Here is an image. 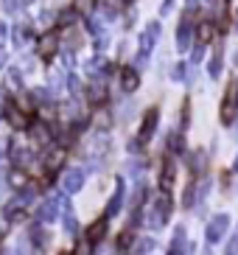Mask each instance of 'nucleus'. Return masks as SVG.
<instances>
[{"instance_id":"obj_4","label":"nucleus","mask_w":238,"mask_h":255,"mask_svg":"<svg viewBox=\"0 0 238 255\" xmlns=\"http://www.w3.org/2000/svg\"><path fill=\"white\" fill-rule=\"evenodd\" d=\"M107 227H110V225H107V216L98 219V222H93V225L87 227V241H90V244H98V241L104 239V236H107Z\"/></svg>"},{"instance_id":"obj_9","label":"nucleus","mask_w":238,"mask_h":255,"mask_svg":"<svg viewBox=\"0 0 238 255\" xmlns=\"http://www.w3.org/2000/svg\"><path fill=\"white\" fill-rule=\"evenodd\" d=\"M8 180H11V185H14L17 191H22V188H28V177H25V171H22V168L11 171V177H8Z\"/></svg>"},{"instance_id":"obj_14","label":"nucleus","mask_w":238,"mask_h":255,"mask_svg":"<svg viewBox=\"0 0 238 255\" xmlns=\"http://www.w3.org/2000/svg\"><path fill=\"white\" fill-rule=\"evenodd\" d=\"M3 233H6V230H3V227H0V239H3Z\"/></svg>"},{"instance_id":"obj_1","label":"nucleus","mask_w":238,"mask_h":255,"mask_svg":"<svg viewBox=\"0 0 238 255\" xmlns=\"http://www.w3.org/2000/svg\"><path fill=\"white\" fill-rule=\"evenodd\" d=\"M56 51H59V31H48V34H42L37 42V53L42 62H51L53 56H56Z\"/></svg>"},{"instance_id":"obj_5","label":"nucleus","mask_w":238,"mask_h":255,"mask_svg":"<svg viewBox=\"0 0 238 255\" xmlns=\"http://www.w3.org/2000/svg\"><path fill=\"white\" fill-rule=\"evenodd\" d=\"M154 127H157V110H149V113H146V118H143V127H140V140L143 143L151 137Z\"/></svg>"},{"instance_id":"obj_6","label":"nucleus","mask_w":238,"mask_h":255,"mask_svg":"<svg viewBox=\"0 0 238 255\" xmlns=\"http://www.w3.org/2000/svg\"><path fill=\"white\" fill-rule=\"evenodd\" d=\"M31 140L37 143V146H45V143L51 140V129L45 127V124H37V127H31Z\"/></svg>"},{"instance_id":"obj_12","label":"nucleus","mask_w":238,"mask_h":255,"mask_svg":"<svg viewBox=\"0 0 238 255\" xmlns=\"http://www.w3.org/2000/svg\"><path fill=\"white\" fill-rule=\"evenodd\" d=\"M6 65V51H0V68Z\"/></svg>"},{"instance_id":"obj_7","label":"nucleus","mask_w":238,"mask_h":255,"mask_svg":"<svg viewBox=\"0 0 238 255\" xmlns=\"http://www.w3.org/2000/svg\"><path fill=\"white\" fill-rule=\"evenodd\" d=\"M120 82H123V90L132 93L134 87H137V73H134L132 68H123V73H120Z\"/></svg>"},{"instance_id":"obj_8","label":"nucleus","mask_w":238,"mask_h":255,"mask_svg":"<svg viewBox=\"0 0 238 255\" xmlns=\"http://www.w3.org/2000/svg\"><path fill=\"white\" fill-rule=\"evenodd\" d=\"M82 185V171H67L65 174V191H76Z\"/></svg>"},{"instance_id":"obj_11","label":"nucleus","mask_w":238,"mask_h":255,"mask_svg":"<svg viewBox=\"0 0 238 255\" xmlns=\"http://www.w3.org/2000/svg\"><path fill=\"white\" fill-rule=\"evenodd\" d=\"M90 3H93V0H76L73 6H76V11H87V8H90Z\"/></svg>"},{"instance_id":"obj_10","label":"nucleus","mask_w":238,"mask_h":255,"mask_svg":"<svg viewBox=\"0 0 238 255\" xmlns=\"http://www.w3.org/2000/svg\"><path fill=\"white\" fill-rule=\"evenodd\" d=\"M87 98H90V104H101V101H107V90H101V87H93Z\"/></svg>"},{"instance_id":"obj_13","label":"nucleus","mask_w":238,"mask_h":255,"mask_svg":"<svg viewBox=\"0 0 238 255\" xmlns=\"http://www.w3.org/2000/svg\"><path fill=\"white\" fill-rule=\"evenodd\" d=\"M3 34H6V28H3V25H0V39H3Z\"/></svg>"},{"instance_id":"obj_3","label":"nucleus","mask_w":238,"mask_h":255,"mask_svg":"<svg viewBox=\"0 0 238 255\" xmlns=\"http://www.w3.org/2000/svg\"><path fill=\"white\" fill-rule=\"evenodd\" d=\"M62 163H65V149H48V154H45V160H42L45 171H48V174H56Z\"/></svg>"},{"instance_id":"obj_2","label":"nucleus","mask_w":238,"mask_h":255,"mask_svg":"<svg viewBox=\"0 0 238 255\" xmlns=\"http://www.w3.org/2000/svg\"><path fill=\"white\" fill-rule=\"evenodd\" d=\"M6 121L14 129H28L31 121H34V115H28L20 104H17V101H8V104H6Z\"/></svg>"}]
</instances>
